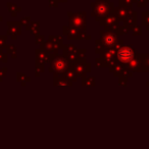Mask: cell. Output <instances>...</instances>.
Returning <instances> with one entry per match:
<instances>
[{
	"instance_id": "1",
	"label": "cell",
	"mask_w": 149,
	"mask_h": 149,
	"mask_svg": "<svg viewBox=\"0 0 149 149\" xmlns=\"http://www.w3.org/2000/svg\"><path fill=\"white\" fill-rule=\"evenodd\" d=\"M133 50L129 47L122 48L118 52V58L122 60L123 62H127L129 60H131L133 58Z\"/></svg>"
}]
</instances>
